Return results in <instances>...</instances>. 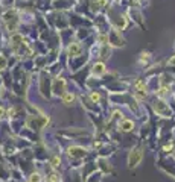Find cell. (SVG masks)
Returning a JSON list of instances; mask_svg holds the SVG:
<instances>
[{
	"label": "cell",
	"instance_id": "8992f818",
	"mask_svg": "<svg viewBox=\"0 0 175 182\" xmlns=\"http://www.w3.org/2000/svg\"><path fill=\"white\" fill-rule=\"evenodd\" d=\"M31 181H32V182H40V175H37V173H35V175H32Z\"/></svg>",
	"mask_w": 175,
	"mask_h": 182
},
{
	"label": "cell",
	"instance_id": "7a4b0ae2",
	"mask_svg": "<svg viewBox=\"0 0 175 182\" xmlns=\"http://www.w3.org/2000/svg\"><path fill=\"white\" fill-rule=\"evenodd\" d=\"M120 129H122V131H125V132L131 131V129H133V122H130V120H125V122H122Z\"/></svg>",
	"mask_w": 175,
	"mask_h": 182
},
{
	"label": "cell",
	"instance_id": "9c48e42d",
	"mask_svg": "<svg viewBox=\"0 0 175 182\" xmlns=\"http://www.w3.org/2000/svg\"><path fill=\"white\" fill-rule=\"evenodd\" d=\"M170 64H175V58H173V59H170Z\"/></svg>",
	"mask_w": 175,
	"mask_h": 182
},
{
	"label": "cell",
	"instance_id": "ba28073f",
	"mask_svg": "<svg viewBox=\"0 0 175 182\" xmlns=\"http://www.w3.org/2000/svg\"><path fill=\"white\" fill-rule=\"evenodd\" d=\"M0 117H3V108H0Z\"/></svg>",
	"mask_w": 175,
	"mask_h": 182
},
{
	"label": "cell",
	"instance_id": "6da1fadb",
	"mask_svg": "<svg viewBox=\"0 0 175 182\" xmlns=\"http://www.w3.org/2000/svg\"><path fill=\"white\" fill-rule=\"evenodd\" d=\"M142 158H143L142 149H140V147L133 149V150L130 152V156H128V166H130V169L137 167V166L140 164V161H142Z\"/></svg>",
	"mask_w": 175,
	"mask_h": 182
},
{
	"label": "cell",
	"instance_id": "5b68a950",
	"mask_svg": "<svg viewBox=\"0 0 175 182\" xmlns=\"http://www.w3.org/2000/svg\"><path fill=\"white\" fill-rule=\"evenodd\" d=\"M69 50H70V53L73 55V53H79L81 49H79V46H70V49H69Z\"/></svg>",
	"mask_w": 175,
	"mask_h": 182
},
{
	"label": "cell",
	"instance_id": "52a82bcc",
	"mask_svg": "<svg viewBox=\"0 0 175 182\" xmlns=\"http://www.w3.org/2000/svg\"><path fill=\"white\" fill-rule=\"evenodd\" d=\"M91 99H93L94 102H97V100H99V94H97V93H93V94H91Z\"/></svg>",
	"mask_w": 175,
	"mask_h": 182
},
{
	"label": "cell",
	"instance_id": "3957f363",
	"mask_svg": "<svg viewBox=\"0 0 175 182\" xmlns=\"http://www.w3.org/2000/svg\"><path fill=\"white\" fill-rule=\"evenodd\" d=\"M73 99H75V96H73L72 93H64V94H63V102H64L66 105H70V103L73 102Z\"/></svg>",
	"mask_w": 175,
	"mask_h": 182
},
{
	"label": "cell",
	"instance_id": "277c9868",
	"mask_svg": "<svg viewBox=\"0 0 175 182\" xmlns=\"http://www.w3.org/2000/svg\"><path fill=\"white\" fill-rule=\"evenodd\" d=\"M46 182H60V176L58 175H51V176H47Z\"/></svg>",
	"mask_w": 175,
	"mask_h": 182
}]
</instances>
